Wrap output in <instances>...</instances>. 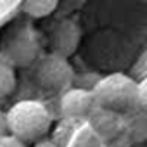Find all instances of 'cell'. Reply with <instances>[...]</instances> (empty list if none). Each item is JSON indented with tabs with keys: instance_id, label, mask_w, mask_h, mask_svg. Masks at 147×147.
<instances>
[{
	"instance_id": "1",
	"label": "cell",
	"mask_w": 147,
	"mask_h": 147,
	"mask_svg": "<svg viewBox=\"0 0 147 147\" xmlns=\"http://www.w3.org/2000/svg\"><path fill=\"white\" fill-rule=\"evenodd\" d=\"M9 133L24 142L43 138L52 126L50 111L38 100H21L7 111Z\"/></svg>"
},
{
	"instance_id": "2",
	"label": "cell",
	"mask_w": 147,
	"mask_h": 147,
	"mask_svg": "<svg viewBox=\"0 0 147 147\" xmlns=\"http://www.w3.org/2000/svg\"><path fill=\"white\" fill-rule=\"evenodd\" d=\"M92 94L95 106L119 114L138 107V83L121 73L97 80L92 87Z\"/></svg>"
},
{
	"instance_id": "3",
	"label": "cell",
	"mask_w": 147,
	"mask_h": 147,
	"mask_svg": "<svg viewBox=\"0 0 147 147\" xmlns=\"http://www.w3.org/2000/svg\"><path fill=\"white\" fill-rule=\"evenodd\" d=\"M36 80L45 88L64 92L71 88L75 82V71L67 62V57L50 52L49 55H43L36 66Z\"/></svg>"
},
{
	"instance_id": "4",
	"label": "cell",
	"mask_w": 147,
	"mask_h": 147,
	"mask_svg": "<svg viewBox=\"0 0 147 147\" xmlns=\"http://www.w3.org/2000/svg\"><path fill=\"white\" fill-rule=\"evenodd\" d=\"M14 66H30L38 55V42L36 36L30 30L14 31L5 43L4 54Z\"/></svg>"
},
{
	"instance_id": "5",
	"label": "cell",
	"mask_w": 147,
	"mask_h": 147,
	"mask_svg": "<svg viewBox=\"0 0 147 147\" xmlns=\"http://www.w3.org/2000/svg\"><path fill=\"white\" fill-rule=\"evenodd\" d=\"M95 107V99L92 90L83 87H71L62 92L59 99V111L62 118H83L88 116Z\"/></svg>"
},
{
	"instance_id": "6",
	"label": "cell",
	"mask_w": 147,
	"mask_h": 147,
	"mask_svg": "<svg viewBox=\"0 0 147 147\" xmlns=\"http://www.w3.org/2000/svg\"><path fill=\"white\" fill-rule=\"evenodd\" d=\"M80 38H82L80 26L71 19H62L57 24H54V28L49 35L50 50L57 55L69 57L78 49Z\"/></svg>"
},
{
	"instance_id": "7",
	"label": "cell",
	"mask_w": 147,
	"mask_h": 147,
	"mask_svg": "<svg viewBox=\"0 0 147 147\" xmlns=\"http://www.w3.org/2000/svg\"><path fill=\"white\" fill-rule=\"evenodd\" d=\"M88 119H90L92 126L102 137H113V135H116L118 130L123 125V119H121L119 113L109 111V109H104V107H99V106H95L90 111Z\"/></svg>"
},
{
	"instance_id": "8",
	"label": "cell",
	"mask_w": 147,
	"mask_h": 147,
	"mask_svg": "<svg viewBox=\"0 0 147 147\" xmlns=\"http://www.w3.org/2000/svg\"><path fill=\"white\" fill-rule=\"evenodd\" d=\"M123 126L133 140L147 138V111L138 107V111H130L128 118L123 119Z\"/></svg>"
},
{
	"instance_id": "9",
	"label": "cell",
	"mask_w": 147,
	"mask_h": 147,
	"mask_svg": "<svg viewBox=\"0 0 147 147\" xmlns=\"http://www.w3.org/2000/svg\"><path fill=\"white\" fill-rule=\"evenodd\" d=\"M18 76H16V66L2 54L0 55V99L11 95L16 88Z\"/></svg>"
},
{
	"instance_id": "10",
	"label": "cell",
	"mask_w": 147,
	"mask_h": 147,
	"mask_svg": "<svg viewBox=\"0 0 147 147\" xmlns=\"http://www.w3.org/2000/svg\"><path fill=\"white\" fill-rule=\"evenodd\" d=\"M61 4V0H24L23 2V12L30 18L42 19L52 14Z\"/></svg>"
},
{
	"instance_id": "11",
	"label": "cell",
	"mask_w": 147,
	"mask_h": 147,
	"mask_svg": "<svg viewBox=\"0 0 147 147\" xmlns=\"http://www.w3.org/2000/svg\"><path fill=\"white\" fill-rule=\"evenodd\" d=\"M73 121H75V118H64V123L61 121V125L57 126V131H55L54 140H55L61 147H64V145L71 140L73 133H75V125H71Z\"/></svg>"
},
{
	"instance_id": "12",
	"label": "cell",
	"mask_w": 147,
	"mask_h": 147,
	"mask_svg": "<svg viewBox=\"0 0 147 147\" xmlns=\"http://www.w3.org/2000/svg\"><path fill=\"white\" fill-rule=\"evenodd\" d=\"M0 147H28V145H26V142H24V140L18 138L16 135L7 133L5 137L0 138Z\"/></svg>"
},
{
	"instance_id": "13",
	"label": "cell",
	"mask_w": 147,
	"mask_h": 147,
	"mask_svg": "<svg viewBox=\"0 0 147 147\" xmlns=\"http://www.w3.org/2000/svg\"><path fill=\"white\" fill-rule=\"evenodd\" d=\"M138 107L147 111V78L138 83Z\"/></svg>"
},
{
	"instance_id": "14",
	"label": "cell",
	"mask_w": 147,
	"mask_h": 147,
	"mask_svg": "<svg viewBox=\"0 0 147 147\" xmlns=\"http://www.w3.org/2000/svg\"><path fill=\"white\" fill-rule=\"evenodd\" d=\"M9 133V123H7V114L0 111V138Z\"/></svg>"
},
{
	"instance_id": "15",
	"label": "cell",
	"mask_w": 147,
	"mask_h": 147,
	"mask_svg": "<svg viewBox=\"0 0 147 147\" xmlns=\"http://www.w3.org/2000/svg\"><path fill=\"white\" fill-rule=\"evenodd\" d=\"M33 147H61V145H59L54 138H40V140L35 142Z\"/></svg>"
}]
</instances>
